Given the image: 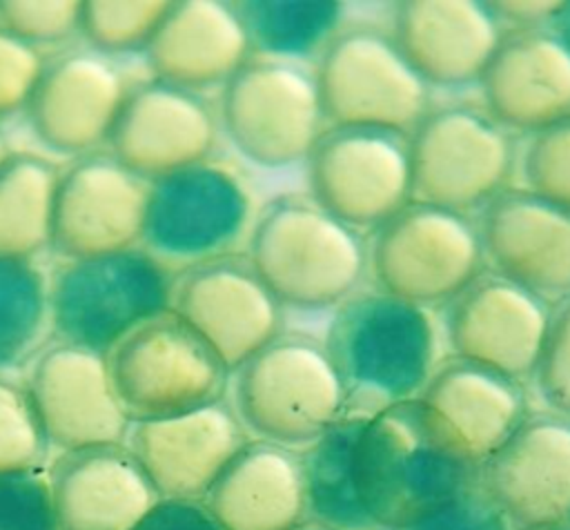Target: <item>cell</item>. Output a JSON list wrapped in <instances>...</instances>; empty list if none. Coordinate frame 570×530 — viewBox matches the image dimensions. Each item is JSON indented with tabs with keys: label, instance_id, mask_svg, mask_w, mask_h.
<instances>
[{
	"label": "cell",
	"instance_id": "ffe728a7",
	"mask_svg": "<svg viewBox=\"0 0 570 530\" xmlns=\"http://www.w3.org/2000/svg\"><path fill=\"white\" fill-rule=\"evenodd\" d=\"M550 321V305L503 278L481 272L448 303L445 336L452 356L530 381Z\"/></svg>",
	"mask_w": 570,
	"mask_h": 530
},
{
	"label": "cell",
	"instance_id": "83f0119b",
	"mask_svg": "<svg viewBox=\"0 0 570 530\" xmlns=\"http://www.w3.org/2000/svg\"><path fill=\"white\" fill-rule=\"evenodd\" d=\"M365 419L341 416L318 441L301 452L307 519L332 530H383L361 503L354 477L356 443Z\"/></svg>",
	"mask_w": 570,
	"mask_h": 530
},
{
	"label": "cell",
	"instance_id": "7a4b0ae2",
	"mask_svg": "<svg viewBox=\"0 0 570 530\" xmlns=\"http://www.w3.org/2000/svg\"><path fill=\"white\" fill-rule=\"evenodd\" d=\"M343 390V416L370 421L419 399L436 363L439 336L428 307L381 289L336 305L323 338Z\"/></svg>",
	"mask_w": 570,
	"mask_h": 530
},
{
	"label": "cell",
	"instance_id": "9a60e30c",
	"mask_svg": "<svg viewBox=\"0 0 570 530\" xmlns=\"http://www.w3.org/2000/svg\"><path fill=\"white\" fill-rule=\"evenodd\" d=\"M24 385L49 445L69 452L125 441L131 421L114 394L107 354L56 338L27 363Z\"/></svg>",
	"mask_w": 570,
	"mask_h": 530
},
{
	"label": "cell",
	"instance_id": "836d02e7",
	"mask_svg": "<svg viewBox=\"0 0 570 530\" xmlns=\"http://www.w3.org/2000/svg\"><path fill=\"white\" fill-rule=\"evenodd\" d=\"M521 176L528 192L570 212V116L534 131Z\"/></svg>",
	"mask_w": 570,
	"mask_h": 530
},
{
	"label": "cell",
	"instance_id": "f1b7e54d",
	"mask_svg": "<svg viewBox=\"0 0 570 530\" xmlns=\"http://www.w3.org/2000/svg\"><path fill=\"white\" fill-rule=\"evenodd\" d=\"M60 169L33 151H9L0 163V254L33 258L51 241Z\"/></svg>",
	"mask_w": 570,
	"mask_h": 530
},
{
	"label": "cell",
	"instance_id": "277c9868",
	"mask_svg": "<svg viewBox=\"0 0 570 530\" xmlns=\"http://www.w3.org/2000/svg\"><path fill=\"white\" fill-rule=\"evenodd\" d=\"M247 436L303 452L343 416V390L323 341L278 334L232 374Z\"/></svg>",
	"mask_w": 570,
	"mask_h": 530
},
{
	"label": "cell",
	"instance_id": "44dd1931",
	"mask_svg": "<svg viewBox=\"0 0 570 530\" xmlns=\"http://www.w3.org/2000/svg\"><path fill=\"white\" fill-rule=\"evenodd\" d=\"M249 441L227 399L196 410L131 421L122 445L160 499H205L232 457Z\"/></svg>",
	"mask_w": 570,
	"mask_h": 530
},
{
	"label": "cell",
	"instance_id": "8992f818",
	"mask_svg": "<svg viewBox=\"0 0 570 530\" xmlns=\"http://www.w3.org/2000/svg\"><path fill=\"white\" fill-rule=\"evenodd\" d=\"M114 394L129 421L165 419L225 399L229 370L174 312L131 327L109 352Z\"/></svg>",
	"mask_w": 570,
	"mask_h": 530
},
{
	"label": "cell",
	"instance_id": "60d3db41",
	"mask_svg": "<svg viewBox=\"0 0 570 530\" xmlns=\"http://www.w3.org/2000/svg\"><path fill=\"white\" fill-rule=\"evenodd\" d=\"M488 7L492 9V13L497 16V20H508L512 22L517 29H534V27H548L552 16L559 11L561 2H488Z\"/></svg>",
	"mask_w": 570,
	"mask_h": 530
},
{
	"label": "cell",
	"instance_id": "1f68e13d",
	"mask_svg": "<svg viewBox=\"0 0 570 530\" xmlns=\"http://www.w3.org/2000/svg\"><path fill=\"white\" fill-rule=\"evenodd\" d=\"M167 9V0H82L78 33L109 58L145 51Z\"/></svg>",
	"mask_w": 570,
	"mask_h": 530
},
{
	"label": "cell",
	"instance_id": "603a6c76",
	"mask_svg": "<svg viewBox=\"0 0 570 530\" xmlns=\"http://www.w3.org/2000/svg\"><path fill=\"white\" fill-rule=\"evenodd\" d=\"M47 481L60 530H134L160 501L122 443L60 452Z\"/></svg>",
	"mask_w": 570,
	"mask_h": 530
},
{
	"label": "cell",
	"instance_id": "7bdbcfd3",
	"mask_svg": "<svg viewBox=\"0 0 570 530\" xmlns=\"http://www.w3.org/2000/svg\"><path fill=\"white\" fill-rule=\"evenodd\" d=\"M292 530H332V528H327L325 523H318V521H314V519H305L303 523L294 526Z\"/></svg>",
	"mask_w": 570,
	"mask_h": 530
},
{
	"label": "cell",
	"instance_id": "e0dca14e",
	"mask_svg": "<svg viewBox=\"0 0 570 530\" xmlns=\"http://www.w3.org/2000/svg\"><path fill=\"white\" fill-rule=\"evenodd\" d=\"M127 89L114 58L78 47L45 60L24 111L47 149L78 158L107 145Z\"/></svg>",
	"mask_w": 570,
	"mask_h": 530
},
{
	"label": "cell",
	"instance_id": "52a82bcc",
	"mask_svg": "<svg viewBox=\"0 0 570 530\" xmlns=\"http://www.w3.org/2000/svg\"><path fill=\"white\" fill-rule=\"evenodd\" d=\"M254 200L229 165L200 160L149 183L140 247L165 267L236 254L252 232Z\"/></svg>",
	"mask_w": 570,
	"mask_h": 530
},
{
	"label": "cell",
	"instance_id": "d6a6232c",
	"mask_svg": "<svg viewBox=\"0 0 570 530\" xmlns=\"http://www.w3.org/2000/svg\"><path fill=\"white\" fill-rule=\"evenodd\" d=\"M49 441L24 381L0 372V474L40 470Z\"/></svg>",
	"mask_w": 570,
	"mask_h": 530
},
{
	"label": "cell",
	"instance_id": "f6af8a7d",
	"mask_svg": "<svg viewBox=\"0 0 570 530\" xmlns=\"http://www.w3.org/2000/svg\"><path fill=\"white\" fill-rule=\"evenodd\" d=\"M530 530H570V523H557V526H541V528H530Z\"/></svg>",
	"mask_w": 570,
	"mask_h": 530
},
{
	"label": "cell",
	"instance_id": "b9f144b4",
	"mask_svg": "<svg viewBox=\"0 0 570 530\" xmlns=\"http://www.w3.org/2000/svg\"><path fill=\"white\" fill-rule=\"evenodd\" d=\"M548 29L566 45V49L570 51V2H561L559 11L552 16Z\"/></svg>",
	"mask_w": 570,
	"mask_h": 530
},
{
	"label": "cell",
	"instance_id": "f35d334b",
	"mask_svg": "<svg viewBox=\"0 0 570 530\" xmlns=\"http://www.w3.org/2000/svg\"><path fill=\"white\" fill-rule=\"evenodd\" d=\"M45 58L0 29V120L27 109Z\"/></svg>",
	"mask_w": 570,
	"mask_h": 530
},
{
	"label": "cell",
	"instance_id": "d6986e66",
	"mask_svg": "<svg viewBox=\"0 0 570 530\" xmlns=\"http://www.w3.org/2000/svg\"><path fill=\"white\" fill-rule=\"evenodd\" d=\"M216 134V116L200 94L151 78L127 89L107 151L151 183L207 160Z\"/></svg>",
	"mask_w": 570,
	"mask_h": 530
},
{
	"label": "cell",
	"instance_id": "cb8c5ba5",
	"mask_svg": "<svg viewBox=\"0 0 570 530\" xmlns=\"http://www.w3.org/2000/svg\"><path fill=\"white\" fill-rule=\"evenodd\" d=\"M501 36L488 2L405 0L396 4L392 38L428 85L461 87L479 80Z\"/></svg>",
	"mask_w": 570,
	"mask_h": 530
},
{
	"label": "cell",
	"instance_id": "d4e9b609",
	"mask_svg": "<svg viewBox=\"0 0 570 530\" xmlns=\"http://www.w3.org/2000/svg\"><path fill=\"white\" fill-rule=\"evenodd\" d=\"M249 38L232 2H169L145 56L154 78L200 94L225 85L249 58Z\"/></svg>",
	"mask_w": 570,
	"mask_h": 530
},
{
	"label": "cell",
	"instance_id": "4fadbf2b",
	"mask_svg": "<svg viewBox=\"0 0 570 530\" xmlns=\"http://www.w3.org/2000/svg\"><path fill=\"white\" fill-rule=\"evenodd\" d=\"M174 310L225 363L229 374L281 334V303L247 256L227 254L174 276Z\"/></svg>",
	"mask_w": 570,
	"mask_h": 530
},
{
	"label": "cell",
	"instance_id": "5bb4252c",
	"mask_svg": "<svg viewBox=\"0 0 570 530\" xmlns=\"http://www.w3.org/2000/svg\"><path fill=\"white\" fill-rule=\"evenodd\" d=\"M149 183L109 151L78 156L60 171L49 247L65 261L138 247Z\"/></svg>",
	"mask_w": 570,
	"mask_h": 530
},
{
	"label": "cell",
	"instance_id": "f546056e",
	"mask_svg": "<svg viewBox=\"0 0 570 530\" xmlns=\"http://www.w3.org/2000/svg\"><path fill=\"white\" fill-rule=\"evenodd\" d=\"M232 4L252 47L263 56L292 62L323 51L343 16V4L334 0H243Z\"/></svg>",
	"mask_w": 570,
	"mask_h": 530
},
{
	"label": "cell",
	"instance_id": "7402d4cb",
	"mask_svg": "<svg viewBox=\"0 0 570 530\" xmlns=\"http://www.w3.org/2000/svg\"><path fill=\"white\" fill-rule=\"evenodd\" d=\"M479 82L503 129L539 131L570 116V51L548 27L501 36Z\"/></svg>",
	"mask_w": 570,
	"mask_h": 530
},
{
	"label": "cell",
	"instance_id": "4dcf8cb0",
	"mask_svg": "<svg viewBox=\"0 0 570 530\" xmlns=\"http://www.w3.org/2000/svg\"><path fill=\"white\" fill-rule=\"evenodd\" d=\"M47 327L49 278L33 258L0 254V372L29 363Z\"/></svg>",
	"mask_w": 570,
	"mask_h": 530
},
{
	"label": "cell",
	"instance_id": "3957f363",
	"mask_svg": "<svg viewBox=\"0 0 570 530\" xmlns=\"http://www.w3.org/2000/svg\"><path fill=\"white\" fill-rule=\"evenodd\" d=\"M247 258L281 305L318 310L343 303L367 267L361 234L314 198L278 196L247 236Z\"/></svg>",
	"mask_w": 570,
	"mask_h": 530
},
{
	"label": "cell",
	"instance_id": "6da1fadb",
	"mask_svg": "<svg viewBox=\"0 0 570 530\" xmlns=\"http://www.w3.org/2000/svg\"><path fill=\"white\" fill-rule=\"evenodd\" d=\"M354 477L367 514L399 530L479 481V463L421 399H410L365 423Z\"/></svg>",
	"mask_w": 570,
	"mask_h": 530
},
{
	"label": "cell",
	"instance_id": "e575fe53",
	"mask_svg": "<svg viewBox=\"0 0 570 530\" xmlns=\"http://www.w3.org/2000/svg\"><path fill=\"white\" fill-rule=\"evenodd\" d=\"M80 0H0V29L38 49L78 33Z\"/></svg>",
	"mask_w": 570,
	"mask_h": 530
},
{
	"label": "cell",
	"instance_id": "484cf974",
	"mask_svg": "<svg viewBox=\"0 0 570 530\" xmlns=\"http://www.w3.org/2000/svg\"><path fill=\"white\" fill-rule=\"evenodd\" d=\"M203 501L225 530H292L307 519L301 452L249 439Z\"/></svg>",
	"mask_w": 570,
	"mask_h": 530
},
{
	"label": "cell",
	"instance_id": "d590c367",
	"mask_svg": "<svg viewBox=\"0 0 570 530\" xmlns=\"http://www.w3.org/2000/svg\"><path fill=\"white\" fill-rule=\"evenodd\" d=\"M530 381L546 410L570 416V296L550 307L548 330Z\"/></svg>",
	"mask_w": 570,
	"mask_h": 530
},
{
	"label": "cell",
	"instance_id": "ee69618b",
	"mask_svg": "<svg viewBox=\"0 0 570 530\" xmlns=\"http://www.w3.org/2000/svg\"><path fill=\"white\" fill-rule=\"evenodd\" d=\"M9 151H11V149H9V143H7L4 134L0 131V163H2V160L9 156Z\"/></svg>",
	"mask_w": 570,
	"mask_h": 530
},
{
	"label": "cell",
	"instance_id": "2e32d148",
	"mask_svg": "<svg viewBox=\"0 0 570 530\" xmlns=\"http://www.w3.org/2000/svg\"><path fill=\"white\" fill-rule=\"evenodd\" d=\"M479 483L514 530L568 523L570 416L528 412L479 465Z\"/></svg>",
	"mask_w": 570,
	"mask_h": 530
},
{
	"label": "cell",
	"instance_id": "ba28073f",
	"mask_svg": "<svg viewBox=\"0 0 570 530\" xmlns=\"http://www.w3.org/2000/svg\"><path fill=\"white\" fill-rule=\"evenodd\" d=\"M316 87L332 127H376L410 136L430 111L428 82L394 38L372 27L336 31L321 51Z\"/></svg>",
	"mask_w": 570,
	"mask_h": 530
},
{
	"label": "cell",
	"instance_id": "7c38bea8",
	"mask_svg": "<svg viewBox=\"0 0 570 530\" xmlns=\"http://www.w3.org/2000/svg\"><path fill=\"white\" fill-rule=\"evenodd\" d=\"M312 198L352 229H376L410 198V136L330 127L309 156Z\"/></svg>",
	"mask_w": 570,
	"mask_h": 530
},
{
	"label": "cell",
	"instance_id": "8d00e7d4",
	"mask_svg": "<svg viewBox=\"0 0 570 530\" xmlns=\"http://www.w3.org/2000/svg\"><path fill=\"white\" fill-rule=\"evenodd\" d=\"M0 530H60L47 474H0Z\"/></svg>",
	"mask_w": 570,
	"mask_h": 530
},
{
	"label": "cell",
	"instance_id": "bcb514c9",
	"mask_svg": "<svg viewBox=\"0 0 570 530\" xmlns=\"http://www.w3.org/2000/svg\"><path fill=\"white\" fill-rule=\"evenodd\" d=\"M568 523H570V517H568Z\"/></svg>",
	"mask_w": 570,
	"mask_h": 530
},
{
	"label": "cell",
	"instance_id": "ac0fdd59",
	"mask_svg": "<svg viewBox=\"0 0 570 530\" xmlns=\"http://www.w3.org/2000/svg\"><path fill=\"white\" fill-rule=\"evenodd\" d=\"M492 272L554 307L570 296V212L528 192L503 187L476 223Z\"/></svg>",
	"mask_w": 570,
	"mask_h": 530
},
{
	"label": "cell",
	"instance_id": "9c48e42d",
	"mask_svg": "<svg viewBox=\"0 0 570 530\" xmlns=\"http://www.w3.org/2000/svg\"><path fill=\"white\" fill-rule=\"evenodd\" d=\"M483 261L468 214L416 200L374 229L367 252L379 289L421 307L450 303L483 272Z\"/></svg>",
	"mask_w": 570,
	"mask_h": 530
},
{
	"label": "cell",
	"instance_id": "4316f807",
	"mask_svg": "<svg viewBox=\"0 0 570 530\" xmlns=\"http://www.w3.org/2000/svg\"><path fill=\"white\" fill-rule=\"evenodd\" d=\"M419 399L479 465L530 412L523 383L456 356L434 367Z\"/></svg>",
	"mask_w": 570,
	"mask_h": 530
},
{
	"label": "cell",
	"instance_id": "30bf717a",
	"mask_svg": "<svg viewBox=\"0 0 570 530\" xmlns=\"http://www.w3.org/2000/svg\"><path fill=\"white\" fill-rule=\"evenodd\" d=\"M220 120L247 160L278 169L309 156L325 118L316 78L307 69L292 60L249 56L223 85Z\"/></svg>",
	"mask_w": 570,
	"mask_h": 530
},
{
	"label": "cell",
	"instance_id": "ab89813d",
	"mask_svg": "<svg viewBox=\"0 0 570 530\" xmlns=\"http://www.w3.org/2000/svg\"><path fill=\"white\" fill-rule=\"evenodd\" d=\"M134 530H225L203 499H160Z\"/></svg>",
	"mask_w": 570,
	"mask_h": 530
},
{
	"label": "cell",
	"instance_id": "5b68a950",
	"mask_svg": "<svg viewBox=\"0 0 570 530\" xmlns=\"http://www.w3.org/2000/svg\"><path fill=\"white\" fill-rule=\"evenodd\" d=\"M171 285V269L140 245L62 261L49 276L51 332L107 354L131 327L169 310Z\"/></svg>",
	"mask_w": 570,
	"mask_h": 530
},
{
	"label": "cell",
	"instance_id": "74e56055",
	"mask_svg": "<svg viewBox=\"0 0 570 530\" xmlns=\"http://www.w3.org/2000/svg\"><path fill=\"white\" fill-rule=\"evenodd\" d=\"M399 530H514L479 481Z\"/></svg>",
	"mask_w": 570,
	"mask_h": 530
},
{
	"label": "cell",
	"instance_id": "8fae6325",
	"mask_svg": "<svg viewBox=\"0 0 570 530\" xmlns=\"http://www.w3.org/2000/svg\"><path fill=\"white\" fill-rule=\"evenodd\" d=\"M512 158L508 131L488 111H428L410 134V198L468 214L503 189Z\"/></svg>",
	"mask_w": 570,
	"mask_h": 530
}]
</instances>
